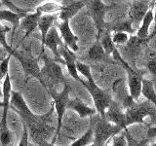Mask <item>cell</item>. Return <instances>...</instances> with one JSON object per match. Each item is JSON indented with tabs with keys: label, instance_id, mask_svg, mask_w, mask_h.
<instances>
[{
	"label": "cell",
	"instance_id": "obj_31",
	"mask_svg": "<svg viewBox=\"0 0 156 146\" xmlns=\"http://www.w3.org/2000/svg\"><path fill=\"white\" fill-rule=\"evenodd\" d=\"M111 39L115 45H124L128 41L129 35L128 33L124 31H114L111 35Z\"/></svg>",
	"mask_w": 156,
	"mask_h": 146
},
{
	"label": "cell",
	"instance_id": "obj_13",
	"mask_svg": "<svg viewBox=\"0 0 156 146\" xmlns=\"http://www.w3.org/2000/svg\"><path fill=\"white\" fill-rule=\"evenodd\" d=\"M60 55H61L62 58L63 60L65 65L67 68L68 74H69L75 81H78L81 84V83L83 82V80L79 77V75H78V71L76 69V56H75V52L71 51L70 49L66 45V44H62Z\"/></svg>",
	"mask_w": 156,
	"mask_h": 146
},
{
	"label": "cell",
	"instance_id": "obj_3",
	"mask_svg": "<svg viewBox=\"0 0 156 146\" xmlns=\"http://www.w3.org/2000/svg\"><path fill=\"white\" fill-rule=\"evenodd\" d=\"M42 57L44 61V65L40 68V74L43 81L42 85L44 86V88L48 91L53 85L66 83L62 69L60 65L61 63L55 61V58L51 60L46 55H43Z\"/></svg>",
	"mask_w": 156,
	"mask_h": 146
},
{
	"label": "cell",
	"instance_id": "obj_19",
	"mask_svg": "<svg viewBox=\"0 0 156 146\" xmlns=\"http://www.w3.org/2000/svg\"><path fill=\"white\" fill-rule=\"evenodd\" d=\"M58 13L55 14H42L41 17L39 18V21L37 23V27L38 29L40 30L41 33V54L44 53V47H43V44H44V40H45V37H46V34L49 31L54 23H57V19H58Z\"/></svg>",
	"mask_w": 156,
	"mask_h": 146
},
{
	"label": "cell",
	"instance_id": "obj_10",
	"mask_svg": "<svg viewBox=\"0 0 156 146\" xmlns=\"http://www.w3.org/2000/svg\"><path fill=\"white\" fill-rule=\"evenodd\" d=\"M62 37L60 35V33H58V28H57V26H53L50 29H49V31L46 34L43 47L44 48L47 47L49 50L52 52L54 57H55V61H57L60 63H62V64H65L63 60L60 55V52H58V46H62Z\"/></svg>",
	"mask_w": 156,
	"mask_h": 146
},
{
	"label": "cell",
	"instance_id": "obj_14",
	"mask_svg": "<svg viewBox=\"0 0 156 146\" xmlns=\"http://www.w3.org/2000/svg\"><path fill=\"white\" fill-rule=\"evenodd\" d=\"M57 28L62 39L66 45L73 52L78 51V37L71 30L69 26V21H62V23H57Z\"/></svg>",
	"mask_w": 156,
	"mask_h": 146
},
{
	"label": "cell",
	"instance_id": "obj_11",
	"mask_svg": "<svg viewBox=\"0 0 156 146\" xmlns=\"http://www.w3.org/2000/svg\"><path fill=\"white\" fill-rule=\"evenodd\" d=\"M104 119L110 122V123L119 126L123 130L127 129L126 125V118H125V112L122 109V107L118 102L114 100H111L108 107L106 108L105 112Z\"/></svg>",
	"mask_w": 156,
	"mask_h": 146
},
{
	"label": "cell",
	"instance_id": "obj_39",
	"mask_svg": "<svg viewBox=\"0 0 156 146\" xmlns=\"http://www.w3.org/2000/svg\"><path fill=\"white\" fill-rule=\"evenodd\" d=\"M123 1H128V0H113V2H115V3H119V2H123Z\"/></svg>",
	"mask_w": 156,
	"mask_h": 146
},
{
	"label": "cell",
	"instance_id": "obj_4",
	"mask_svg": "<svg viewBox=\"0 0 156 146\" xmlns=\"http://www.w3.org/2000/svg\"><path fill=\"white\" fill-rule=\"evenodd\" d=\"M155 104L148 102H141L139 103L138 101H133L132 104L126 107L125 118L127 127L132 124L143 123L146 117H155Z\"/></svg>",
	"mask_w": 156,
	"mask_h": 146
},
{
	"label": "cell",
	"instance_id": "obj_9",
	"mask_svg": "<svg viewBox=\"0 0 156 146\" xmlns=\"http://www.w3.org/2000/svg\"><path fill=\"white\" fill-rule=\"evenodd\" d=\"M12 57H15L19 61V62L21 63V65L23 67V69L26 73V75H29L31 77L36 78L39 82L43 84L41 74H40V67L38 64V60L37 58H34L32 56L26 55V54L20 53L16 51L14 49V51L12 52Z\"/></svg>",
	"mask_w": 156,
	"mask_h": 146
},
{
	"label": "cell",
	"instance_id": "obj_24",
	"mask_svg": "<svg viewBox=\"0 0 156 146\" xmlns=\"http://www.w3.org/2000/svg\"><path fill=\"white\" fill-rule=\"evenodd\" d=\"M105 55L106 54L104 50V48H102L100 40H98L94 45L89 49V52H88V56H89L90 60L93 61H101Z\"/></svg>",
	"mask_w": 156,
	"mask_h": 146
},
{
	"label": "cell",
	"instance_id": "obj_5",
	"mask_svg": "<svg viewBox=\"0 0 156 146\" xmlns=\"http://www.w3.org/2000/svg\"><path fill=\"white\" fill-rule=\"evenodd\" d=\"M69 91L70 88L66 83H65V86H63L62 90L58 92L57 91H54L52 88L49 89L47 92L51 95L52 99L54 100V106H55L56 109V113H57V121H58V125L56 128V139L58 138V134L61 133L62 127V118L65 116L66 110V105L68 99H69Z\"/></svg>",
	"mask_w": 156,
	"mask_h": 146
},
{
	"label": "cell",
	"instance_id": "obj_16",
	"mask_svg": "<svg viewBox=\"0 0 156 146\" xmlns=\"http://www.w3.org/2000/svg\"><path fill=\"white\" fill-rule=\"evenodd\" d=\"M85 0H71V1H65L62 5L60 12L58 13V18L61 21H69L75 16L82 8L85 7Z\"/></svg>",
	"mask_w": 156,
	"mask_h": 146
},
{
	"label": "cell",
	"instance_id": "obj_7",
	"mask_svg": "<svg viewBox=\"0 0 156 146\" xmlns=\"http://www.w3.org/2000/svg\"><path fill=\"white\" fill-rule=\"evenodd\" d=\"M93 130H94V143L93 145L102 146L108 141L109 138L120 133L123 129L101 118V120L95 126Z\"/></svg>",
	"mask_w": 156,
	"mask_h": 146
},
{
	"label": "cell",
	"instance_id": "obj_21",
	"mask_svg": "<svg viewBox=\"0 0 156 146\" xmlns=\"http://www.w3.org/2000/svg\"><path fill=\"white\" fill-rule=\"evenodd\" d=\"M154 19V2L150 5L147 12L145 13L144 17L141 19L140 26H139L136 30V37L140 39H147L149 38V27Z\"/></svg>",
	"mask_w": 156,
	"mask_h": 146
},
{
	"label": "cell",
	"instance_id": "obj_2",
	"mask_svg": "<svg viewBox=\"0 0 156 146\" xmlns=\"http://www.w3.org/2000/svg\"><path fill=\"white\" fill-rule=\"evenodd\" d=\"M2 106L3 112L2 117L0 120V143L3 146L10 145L12 141V134L8 128V110L10 108V96H11L12 92V83L11 78H10L9 73H7L6 76L4 77L2 81Z\"/></svg>",
	"mask_w": 156,
	"mask_h": 146
},
{
	"label": "cell",
	"instance_id": "obj_38",
	"mask_svg": "<svg viewBox=\"0 0 156 146\" xmlns=\"http://www.w3.org/2000/svg\"><path fill=\"white\" fill-rule=\"evenodd\" d=\"M156 135V129L155 127H151V128L148 129L147 131V136H148V139H153Z\"/></svg>",
	"mask_w": 156,
	"mask_h": 146
},
{
	"label": "cell",
	"instance_id": "obj_17",
	"mask_svg": "<svg viewBox=\"0 0 156 146\" xmlns=\"http://www.w3.org/2000/svg\"><path fill=\"white\" fill-rule=\"evenodd\" d=\"M10 106L17 112L18 115L21 117V119L27 118V117L31 116L33 113L27 106L26 100L23 99L22 95L18 92H11V96H10Z\"/></svg>",
	"mask_w": 156,
	"mask_h": 146
},
{
	"label": "cell",
	"instance_id": "obj_36",
	"mask_svg": "<svg viewBox=\"0 0 156 146\" xmlns=\"http://www.w3.org/2000/svg\"><path fill=\"white\" fill-rule=\"evenodd\" d=\"M23 131L21 140H20V142H19V145L20 146H27V145H29V143H28V137H29L28 130H27V125L23 123Z\"/></svg>",
	"mask_w": 156,
	"mask_h": 146
},
{
	"label": "cell",
	"instance_id": "obj_32",
	"mask_svg": "<svg viewBox=\"0 0 156 146\" xmlns=\"http://www.w3.org/2000/svg\"><path fill=\"white\" fill-rule=\"evenodd\" d=\"M128 130V129H126ZM126 130H122L120 133L112 136V140L113 143L112 145L114 146H125L127 145V139H126Z\"/></svg>",
	"mask_w": 156,
	"mask_h": 146
},
{
	"label": "cell",
	"instance_id": "obj_41",
	"mask_svg": "<svg viewBox=\"0 0 156 146\" xmlns=\"http://www.w3.org/2000/svg\"><path fill=\"white\" fill-rule=\"evenodd\" d=\"M2 6V3H1V1H0V7H1Z\"/></svg>",
	"mask_w": 156,
	"mask_h": 146
},
{
	"label": "cell",
	"instance_id": "obj_1",
	"mask_svg": "<svg viewBox=\"0 0 156 146\" xmlns=\"http://www.w3.org/2000/svg\"><path fill=\"white\" fill-rule=\"evenodd\" d=\"M53 111L54 108L46 114L36 115L33 113L31 116L22 119L23 123L27 127L29 136H31L32 141L36 145H49L47 138L50 135H53L50 145H54L56 142V127L51 125Z\"/></svg>",
	"mask_w": 156,
	"mask_h": 146
},
{
	"label": "cell",
	"instance_id": "obj_35",
	"mask_svg": "<svg viewBox=\"0 0 156 146\" xmlns=\"http://www.w3.org/2000/svg\"><path fill=\"white\" fill-rule=\"evenodd\" d=\"M156 54L155 52H152L148 56V61H147V69L153 76L156 75Z\"/></svg>",
	"mask_w": 156,
	"mask_h": 146
},
{
	"label": "cell",
	"instance_id": "obj_6",
	"mask_svg": "<svg viewBox=\"0 0 156 146\" xmlns=\"http://www.w3.org/2000/svg\"><path fill=\"white\" fill-rule=\"evenodd\" d=\"M81 84L86 88L87 91L89 92V94L91 95L96 111L101 115V118H104L105 112L112 100L111 96L98 86L95 81L88 82V81L83 80Z\"/></svg>",
	"mask_w": 156,
	"mask_h": 146
},
{
	"label": "cell",
	"instance_id": "obj_20",
	"mask_svg": "<svg viewBox=\"0 0 156 146\" xmlns=\"http://www.w3.org/2000/svg\"><path fill=\"white\" fill-rule=\"evenodd\" d=\"M66 109H70L75 111L76 113L79 115L81 118H85V117H90L97 113L95 108H92L86 105L80 99L74 97V99H69L66 105Z\"/></svg>",
	"mask_w": 156,
	"mask_h": 146
},
{
	"label": "cell",
	"instance_id": "obj_26",
	"mask_svg": "<svg viewBox=\"0 0 156 146\" xmlns=\"http://www.w3.org/2000/svg\"><path fill=\"white\" fill-rule=\"evenodd\" d=\"M62 8V4L58 3V2H46L40 6H38L36 10H38L41 14H55L58 13Z\"/></svg>",
	"mask_w": 156,
	"mask_h": 146
},
{
	"label": "cell",
	"instance_id": "obj_34",
	"mask_svg": "<svg viewBox=\"0 0 156 146\" xmlns=\"http://www.w3.org/2000/svg\"><path fill=\"white\" fill-rule=\"evenodd\" d=\"M2 3V5L4 6H6L9 10H11V11H14L16 13H19V14H27L29 12V10H27V9H22L18 6H16L11 0H0Z\"/></svg>",
	"mask_w": 156,
	"mask_h": 146
},
{
	"label": "cell",
	"instance_id": "obj_25",
	"mask_svg": "<svg viewBox=\"0 0 156 146\" xmlns=\"http://www.w3.org/2000/svg\"><path fill=\"white\" fill-rule=\"evenodd\" d=\"M109 30L112 31H124L127 33H134L135 32V28L132 26V23L130 22V19H125V21H121V22H117L114 23L109 28Z\"/></svg>",
	"mask_w": 156,
	"mask_h": 146
},
{
	"label": "cell",
	"instance_id": "obj_37",
	"mask_svg": "<svg viewBox=\"0 0 156 146\" xmlns=\"http://www.w3.org/2000/svg\"><path fill=\"white\" fill-rule=\"evenodd\" d=\"M8 55H9V53L6 49H4L2 46H0V62H1L4 58H6Z\"/></svg>",
	"mask_w": 156,
	"mask_h": 146
},
{
	"label": "cell",
	"instance_id": "obj_30",
	"mask_svg": "<svg viewBox=\"0 0 156 146\" xmlns=\"http://www.w3.org/2000/svg\"><path fill=\"white\" fill-rule=\"evenodd\" d=\"M10 30V28L7 26H4L3 24L0 23V46H2L4 49H6L9 54H12L14 49L9 45L7 41V33Z\"/></svg>",
	"mask_w": 156,
	"mask_h": 146
},
{
	"label": "cell",
	"instance_id": "obj_42",
	"mask_svg": "<svg viewBox=\"0 0 156 146\" xmlns=\"http://www.w3.org/2000/svg\"><path fill=\"white\" fill-rule=\"evenodd\" d=\"M65 1H66V0H65Z\"/></svg>",
	"mask_w": 156,
	"mask_h": 146
},
{
	"label": "cell",
	"instance_id": "obj_22",
	"mask_svg": "<svg viewBox=\"0 0 156 146\" xmlns=\"http://www.w3.org/2000/svg\"><path fill=\"white\" fill-rule=\"evenodd\" d=\"M154 84H155L154 80L145 79V78L143 77V79H141L140 95L144 96L151 103L156 104V92H155Z\"/></svg>",
	"mask_w": 156,
	"mask_h": 146
},
{
	"label": "cell",
	"instance_id": "obj_28",
	"mask_svg": "<svg viewBox=\"0 0 156 146\" xmlns=\"http://www.w3.org/2000/svg\"><path fill=\"white\" fill-rule=\"evenodd\" d=\"M100 42L101 44L102 48H104L106 55H111V53L113 52V50L116 48V45L113 43V41H112L111 35L109 32L105 33L104 35L101 36V41H100Z\"/></svg>",
	"mask_w": 156,
	"mask_h": 146
},
{
	"label": "cell",
	"instance_id": "obj_27",
	"mask_svg": "<svg viewBox=\"0 0 156 146\" xmlns=\"http://www.w3.org/2000/svg\"><path fill=\"white\" fill-rule=\"evenodd\" d=\"M93 140H94V130H93V128H90L81 137L74 140L70 145L71 146H86V145H90Z\"/></svg>",
	"mask_w": 156,
	"mask_h": 146
},
{
	"label": "cell",
	"instance_id": "obj_15",
	"mask_svg": "<svg viewBox=\"0 0 156 146\" xmlns=\"http://www.w3.org/2000/svg\"><path fill=\"white\" fill-rule=\"evenodd\" d=\"M126 70H127V75H128V92L132 99L135 101H138L140 96L143 74L140 72L135 71L132 67L128 68Z\"/></svg>",
	"mask_w": 156,
	"mask_h": 146
},
{
	"label": "cell",
	"instance_id": "obj_33",
	"mask_svg": "<svg viewBox=\"0 0 156 146\" xmlns=\"http://www.w3.org/2000/svg\"><path fill=\"white\" fill-rule=\"evenodd\" d=\"M11 57L12 55L11 54H9L8 57L6 58H4V60L0 62V83H1L4 79V77L6 76L7 73H9V62H10V60H11Z\"/></svg>",
	"mask_w": 156,
	"mask_h": 146
},
{
	"label": "cell",
	"instance_id": "obj_12",
	"mask_svg": "<svg viewBox=\"0 0 156 146\" xmlns=\"http://www.w3.org/2000/svg\"><path fill=\"white\" fill-rule=\"evenodd\" d=\"M151 4L152 3H147L144 0H140V1L135 0V2L131 5L128 11V19H130L132 26H134L136 28H139L141 19L144 17Z\"/></svg>",
	"mask_w": 156,
	"mask_h": 146
},
{
	"label": "cell",
	"instance_id": "obj_40",
	"mask_svg": "<svg viewBox=\"0 0 156 146\" xmlns=\"http://www.w3.org/2000/svg\"><path fill=\"white\" fill-rule=\"evenodd\" d=\"M0 96H2V91L0 90Z\"/></svg>",
	"mask_w": 156,
	"mask_h": 146
},
{
	"label": "cell",
	"instance_id": "obj_18",
	"mask_svg": "<svg viewBox=\"0 0 156 146\" xmlns=\"http://www.w3.org/2000/svg\"><path fill=\"white\" fill-rule=\"evenodd\" d=\"M41 13L35 10V12L33 13H27L21 19L20 21V26L21 28L24 31V36L23 38L28 37L30 34L37 28V23L39 21V18L41 17Z\"/></svg>",
	"mask_w": 156,
	"mask_h": 146
},
{
	"label": "cell",
	"instance_id": "obj_8",
	"mask_svg": "<svg viewBox=\"0 0 156 146\" xmlns=\"http://www.w3.org/2000/svg\"><path fill=\"white\" fill-rule=\"evenodd\" d=\"M85 6H88L91 16L94 19L96 27L98 29V37H101L105 29V14L107 7L101 0H85Z\"/></svg>",
	"mask_w": 156,
	"mask_h": 146
},
{
	"label": "cell",
	"instance_id": "obj_29",
	"mask_svg": "<svg viewBox=\"0 0 156 146\" xmlns=\"http://www.w3.org/2000/svg\"><path fill=\"white\" fill-rule=\"evenodd\" d=\"M76 69L78 73H80L83 75L88 82H94V78H93L92 72H91V67L90 65L83 63L81 61H76Z\"/></svg>",
	"mask_w": 156,
	"mask_h": 146
},
{
	"label": "cell",
	"instance_id": "obj_23",
	"mask_svg": "<svg viewBox=\"0 0 156 146\" xmlns=\"http://www.w3.org/2000/svg\"><path fill=\"white\" fill-rule=\"evenodd\" d=\"M26 14H19L11 10H0V22H8L12 24L13 32L16 31V29L20 26V21Z\"/></svg>",
	"mask_w": 156,
	"mask_h": 146
}]
</instances>
